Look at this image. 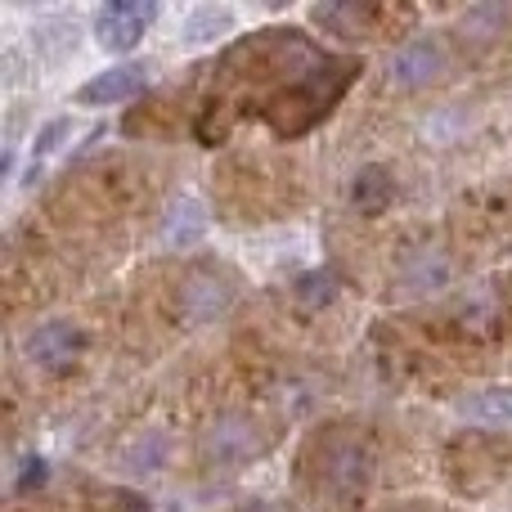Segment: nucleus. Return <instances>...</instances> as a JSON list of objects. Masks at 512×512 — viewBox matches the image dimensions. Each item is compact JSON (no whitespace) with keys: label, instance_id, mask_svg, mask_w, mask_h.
Here are the masks:
<instances>
[{"label":"nucleus","instance_id":"nucleus-6","mask_svg":"<svg viewBox=\"0 0 512 512\" xmlns=\"http://www.w3.org/2000/svg\"><path fill=\"white\" fill-rule=\"evenodd\" d=\"M203 454L212 463H248L252 454H261V441H256V427L239 414H225L207 427L203 436Z\"/></svg>","mask_w":512,"mask_h":512},{"label":"nucleus","instance_id":"nucleus-5","mask_svg":"<svg viewBox=\"0 0 512 512\" xmlns=\"http://www.w3.org/2000/svg\"><path fill=\"white\" fill-rule=\"evenodd\" d=\"M81 346H86V333H81L77 324H68V319H50V324H41L32 337H27L32 364H41V369H50V373L72 369Z\"/></svg>","mask_w":512,"mask_h":512},{"label":"nucleus","instance_id":"nucleus-7","mask_svg":"<svg viewBox=\"0 0 512 512\" xmlns=\"http://www.w3.org/2000/svg\"><path fill=\"white\" fill-rule=\"evenodd\" d=\"M149 86V68L144 63H122V68H108L99 77H90L77 90V104H126V99L144 95Z\"/></svg>","mask_w":512,"mask_h":512},{"label":"nucleus","instance_id":"nucleus-14","mask_svg":"<svg viewBox=\"0 0 512 512\" xmlns=\"http://www.w3.org/2000/svg\"><path fill=\"white\" fill-rule=\"evenodd\" d=\"M45 477H50V472H45V459H23V472H18V481H14V495H32L36 486H45Z\"/></svg>","mask_w":512,"mask_h":512},{"label":"nucleus","instance_id":"nucleus-12","mask_svg":"<svg viewBox=\"0 0 512 512\" xmlns=\"http://www.w3.org/2000/svg\"><path fill=\"white\" fill-rule=\"evenodd\" d=\"M337 292V274L333 270H310L297 279V301L301 306H324V301H333Z\"/></svg>","mask_w":512,"mask_h":512},{"label":"nucleus","instance_id":"nucleus-2","mask_svg":"<svg viewBox=\"0 0 512 512\" xmlns=\"http://www.w3.org/2000/svg\"><path fill=\"white\" fill-rule=\"evenodd\" d=\"M373 477V454L364 441L355 436H333L324 450V472H319V495L328 499L333 508H355L369 490Z\"/></svg>","mask_w":512,"mask_h":512},{"label":"nucleus","instance_id":"nucleus-4","mask_svg":"<svg viewBox=\"0 0 512 512\" xmlns=\"http://www.w3.org/2000/svg\"><path fill=\"white\" fill-rule=\"evenodd\" d=\"M441 68H445V50L432 41V36H418V41L400 45V50L391 54L387 81L396 90H418V86H427V81L441 77Z\"/></svg>","mask_w":512,"mask_h":512},{"label":"nucleus","instance_id":"nucleus-11","mask_svg":"<svg viewBox=\"0 0 512 512\" xmlns=\"http://www.w3.org/2000/svg\"><path fill=\"white\" fill-rule=\"evenodd\" d=\"M203 230H207V216L194 198H185V203L167 216V243H180V248H185V243H194Z\"/></svg>","mask_w":512,"mask_h":512},{"label":"nucleus","instance_id":"nucleus-3","mask_svg":"<svg viewBox=\"0 0 512 512\" xmlns=\"http://www.w3.org/2000/svg\"><path fill=\"white\" fill-rule=\"evenodd\" d=\"M158 18L153 0H113L95 14V41L113 54H126L140 45V36L149 32V23Z\"/></svg>","mask_w":512,"mask_h":512},{"label":"nucleus","instance_id":"nucleus-13","mask_svg":"<svg viewBox=\"0 0 512 512\" xmlns=\"http://www.w3.org/2000/svg\"><path fill=\"white\" fill-rule=\"evenodd\" d=\"M230 23H234L230 9H198V14L185 23V41H189V45L212 41V36H216V32H225Z\"/></svg>","mask_w":512,"mask_h":512},{"label":"nucleus","instance_id":"nucleus-8","mask_svg":"<svg viewBox=\"0 0 512 512\" xmlns=\"http://www.w3.org/2000/svg\"><path fill=\"white\" fill-rule=\"evenodd\" d=\"M391 198H396V180H391L387 167H360V176H355L351 185V203L360 216H382L391 207Z\"/></svg>","mask_w":512,"mask_h":512},{"label":"nucleus","instance_id":"nucleus-15","mask_svg":"<svg viewBox=\"0 0 512 512\" xmlns=\"http://www.w3.org/2000/svg\"><path fill=\"white\" fill-rule=\"evenodd\" d=\"M63 131H68V122H63V117H59V122H50V126H45V131L36 135V153H50V149H54V140H59Z\"/></svg>","mask_w":512,"mask_h":512},{"label":"nucleus","instance_id":"nucleus-10","mask_svg":"<svg viewBox=\"0 0 512 512\" xmlns=\"http://www.w3.org/2000/svg\"><path fill=\"white\" fill-rule=\"evenodd\" d=\"M463 409H468L472 418H486V423L512 427V387H486V391H477V396L463 400Z\"/></svg>","mask_w":512,"mask_h":512},{"label":"nucleus","instance_id":"nucleus-9","mask_svg":"<svg viewBox=\"0 0 512 512\" xmlns=\"http://www.w3.org/2000/svg\"><path fill=\"white\" fill-rule=\"evenodd\" d=\"M382 9L373 5H319L315 9V23L328 27L333 36H346V41H355V36L369 32V23H378Z\"/></svg>","mask_w":512,"mask_h":512},{"label":"nucleus","instance_id":"nucleus-1","mask_svg":"<svg viewBox=\"0 0 512 512\" xmlns=\"http://www.w3.org/2000/svg\"><path fill=\"white\" fill-rule=\"evenodd\" d=\"M355 68H360L355 59H324V63H315V68H310L297 86L279 95V104H274V131H279V135H301L306 126H315L319 117H324L328 108L342 99V90L351 86Z\"/></svg>","mask_w":512,"mask_h":512}]
</instances>
